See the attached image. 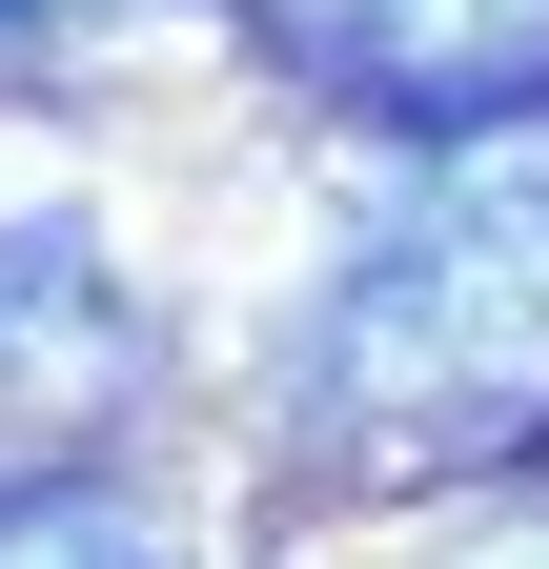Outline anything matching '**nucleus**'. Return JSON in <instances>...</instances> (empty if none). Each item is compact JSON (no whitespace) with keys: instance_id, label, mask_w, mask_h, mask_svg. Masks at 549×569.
I'll list each match as a JSON object with an SVG mask.
<instances>
[{"instance_id":"f257e3e1","label":"nucleus","mask_w":549,"mask_h":569,"mask_svg":"<svg viewBox=\"0 0 549 569\" xmlns=\"http://www.w3.org/2000/svg\"><path fill=\"white\" fill-rule=\"evenodd\" d=\"M286 448L347 488L549 468V122L428 142L286 326Z\"/></svg>"},{"instance_id":"f03ea898","label":"nucleus","mask_w":549,"mask_h":569,"mask_svg":"<svg viewBox=\"0 0 549 569\" xmlns=\"http://www.w3.org/2000/svg\"><path fill=\"white\" fill-rule=\"evenodd\" d=\"M244 41L306 102H347L387 142H489L549 122V0H244Z\"/></svg>"},{"instance_id":"7ed1b4c3","label":"nucleus","mask_w":549,"mask_h":569,"mask_svg":"<svg viewBox=\"0 0 549 569\" xmlns=\"http://www.w3.org/2000/svg\"><path fill=\"white\" fill-rule=\"evenodd\" d=\"M102 387H143V306L82 203H21L0 224V407H102Z\"/></svg>"},{"instance_id":"20e7f679","label":"nucleus","mask_w":549,"mask_h":569,"mask_svg":"<svg viewBox=\"0 0 549 569\" xmlns=\"http://www.w3.org/2000/svg\"><path fill=\"white\" fill-rule=\"evenodd\" d=\"M0 569H183L143 488H102V468H0Z\"/></svg>"},{"instance_id":"39448f33","label":"nucleus","mask_w":549,"mask_h":569,"mask_svg":"<svg viewBox=\"0 0 549 569\" xmlns=\"http://www.w3.org/2000/svg\"><path fill=\"white\" fill-rule=\"evenodd\" d=\"M82 21H122V0H0V61H21V41H82Z\"/></svg>"},{"instance_id":"423d86ee","label":"nucleus","mask_w":549,"mask_h":569,"mask_svg":"<svg viewBox=\"0 0 549 569\" xmlns=\"http://www.w3.org/2000/svg\"><path fill=\"white\" fill-rule=\"evenodd\" d=\"M468 569H549V509H529V529H489V549H468Z\"/></svg>"}]
</instances>
